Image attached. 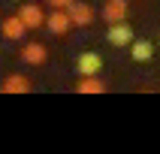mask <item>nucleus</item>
<instances>
[{
  "label": "nucleus",
  "instance_id": "obj_8",
  "mask_svg": "<svg viewBox=\"0 0 160 154\" xmlns=\"http://www.w3.org/2000/svg\"><path fill=\"white\" fill-rule=\"evenodd\" d=\"M127 12H130V3L127 0H106V6H103V18H106L109 24L127 21Z\"/></svg>",
  "mask_w": 160,
  "mask_h": 154
},
{
  "label": "nucleus",
  "instance_id": "obj_1",
  "mask_svg": "<svg viewBox=\"0 0 160 154\" xmlns=\"http://www.w3.org/2000/svg\"><path fill=\"white\" fill-rule=\"evenodd\" d=\"M45 30L52 36H67L72 30V18L67 9H52V15L45 18Z\"/></svg>",
  "mask_w": 160,
  "mask_h": 154
},
{
  "label": "nucleus",
  "instance_id": "obj_3",
  "mask_svg": "<svg viewBox=\"0 0 160 154\" xmlns=\"http://www.w3.org/2000/svg\"><path fill=\"white\" fill-rule=\"evenodd\" d=\"M67 12H70V18H72V27H91L94 18H97L94 6H91V3H82V0H76Z\"/></svg>",
  "mask_w": 160,
  "mask_h": 154
},
{
  "label": "nucleus",
  "instance_id": "obj_4",
  "mask_svg": "<svg viewBox=\"0 0 160 154\" xmlns=\"http://www.w3.org/2000/svg\"><path fill=\"white\" fill-rule=\"evenodd\" d=\"M100 70H103V57L97 52H82L79 54V61H76V72L79 76H100Z\"/></svg>",
  "mask_w": 160,
  "mask_h": 154
},
{
  "label": "nucleus",
  "instance_id": "obj_6",
  "mask_svg": "<svg viewBox=\"0 0 160 154\" xmlns=\"http://www.w3.org/2000/svg\"><path fill=\"white\" fill-rule=\"evenodd\" d=\"M21 61L30 63V67H42L48 61V48L42 42H24L21 45Z\"/></svg>",
  "mask_w": 160,
  "mask_h": 154
},
{
  "label": "nucleus",
  "instance_id": "obj_9",
  "mask_svg": "<svg viewBox=\"0 0 160 154\" xmlns=\"http://www.w3.org/2000/svg\"><path fill=\"white\" fill-rule=\"evenodd\" d=\"M30 88H33V82L27 79V76H18V72L6 76V79H3V85H0V91H3V94H27Z\"/></svg>",
  "mask_w": 160,
  "mask_h": 154
},
{
  "label": "nucleus",
  "instance_id": "obj_10",
  "mask_svg": "<svg viewBox=\"0 0 160 154\" xmlns=\"http://www.w3.org/2000/svg\"><path fill=\"white\" fill-rule=\"evenodd\" d=\"M130 54H133V61H151L154 57V42H148V39H133V45H130Z\"/></svg>",
  "mask_w": 160,
  "mask_h": 154
},
{
  "label": "nucleus",
  "instance_id": "obj_5",
  "mask_svg": "<svg viewBox=\"0 0 160 154\" xmlns=\"http://www.w3.org/2000/svg\"><path fill=\"white\" fill-rule=\"evenodd\" d=\"M18 15H21V21L27 24V30H39V27H45V18H48L36 3H24V6L18 9Z\"/></svg>",
  "mask_w": 160,
  "mask_h": 154
},
{
  "label": "nucleus",
  "instance_id": "obj_7",
  "mask_svg": "<svg viewBox=\"0 0 160 154\" xmlns=\"http://www.w3.org/2000/svg\"><path fill=\"white\" fill-rule=\"evenodd\" d=\"M0 24H3V36H6L9 42H18V39H24V33H27V24L21 21V15H9V18H3Z\"/></svg>",
  "mask_w": 160,
  "mask_h": 154
},
{
  "label": "nucleus",
  "instance_id": "obj_11",
  "mask_svg": "<svg viewBox=\"0 0 160 154\" xmlns=\"http://www.w3.org/2000/svg\"><path fill=\"white\" fill-rule=\"evenodd\" d=\"M76 91H79V94H103V91H106V85H103L97 76H82L79 85H76Z\"/></svg>",
  "mask_w": 160,
  "mask_h": 154
},
{
  "label": "nucleus",
  "instance_id": "obj_2",
  "mask_svg": "<svg viewBox=\"0 0 160 154\" xmlns=\"http://www.w3.org/2000/svg\"><path fill=\"white\" fill-rule=\"evenodd\" d=\"M106 39L112 45H118V48H121V45H133V27L127 24V21H115V24H109V30H106Z\"/></svg>",
  "mask_w": 160,
  "mask_h": 154
},
{
  "label": "nucleus",
  "instance_id": "obj_12",
  "mask_svg": "<svg viewBox=\"0 0 160 154\" xmlns=\"http://www.w3.org/2000/svg\"><path fill=\"white\" fill-rule=\"evenodd\" d=\"M45 3H48L52 9H70L72 3H76V0H45Z\"/></svg>",
  "mask_w": 160,
  "mask_h": 154
}]
</instances>
